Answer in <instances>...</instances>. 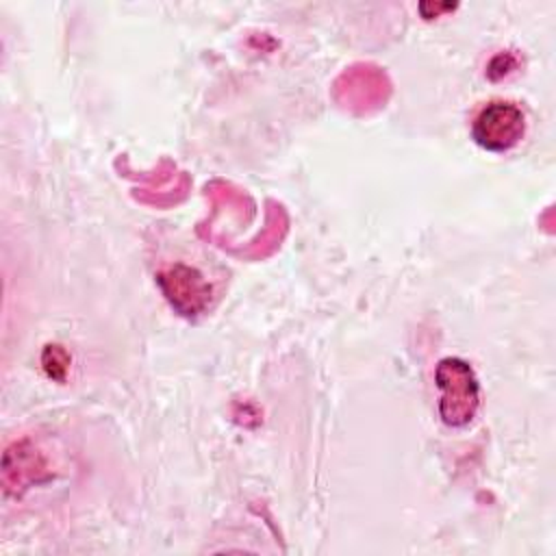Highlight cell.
<instances>
[{
  "label": "cell",
  "instance_id": "cell-5",
  "mask_svg": "<svg viewBox=\"0 0 556 556\" xmlns=\"http://www.w3.org/2000/svg\"><path fill=\"white\" fill-rule=\"evenodd\" d=\"M41 363L50 378L63 380L67 374V367H70V354L61 345L52 343V345H46V350L41 354Z\"/></svg>",
  "mask_w": 556,
  "mask_h": 556
},
{
  "label": "cell",
  "instance_id": "cell-2",
  "mask_svg": "<svg viewBox=\"0 0 556 556\" xmlns=\"http://www.w3.org/2000/svg\"><path fill=\"white\" fill-rule=\"evenodd\" d=\"M526 132V115L515 102L493 100L480 109L471 124L473 141L489 152L515 148Z\"/></svg>",
  "mask_w": 556,
  "mask_h": 556
},
{
  "label": "cell",
  "instance_id": "cell-6",
  "mask_svg": "<svg viewBox=\"0 0 556 556\" xmlns=\"http://www.w3.org/2000/svg\"><path fill=\"white\" fill-rule=\"evenodd\" d=\"M495 65L500 63V70H495V72H491L489 74V78H493V80H497V78H502V76H506L510 70H515V65H517V61L513 59V54L510 52H502V54H497V56H493L491 59Z\"/></svg>",
  "mask_w": 556,
  "mask_h": 556
},
{
  "label": "cell",
  "instance_id": "cell-3",
  "mask_svg": "<svg viewBox=\"0 0 556 556\" xmlns=\"http://www.w3.org/2000/svg\"><path fill=\"white\" fill-rule=\"evenodd\" d=\"M159 285L169 300V304L180 313V315H198L208 306L211 300V285L204 280V276L185 265L176 263L167 267L165 271L159 274Z\"/></svg>",
  "mask_w": 556,
  "mask_h": 556
},
{
  "label": "cell",
  "instance_id": "cell-1",
  "mask_svg": "<svg viewBox=\"0 0 556 556\" xmlns=\"http://www.w3.org/2000/svg\"><path fill=\"white\" fill-rule=\"evenodd\" d=\"M434 380L441 391L439 415L445 426H467L480 406V384L471 365L456 356H445L437 363Z\"/></svg>",
  "mask_w": 556,
  "mask_h": 556
},
{
  "label": "cell",
  "instance_id": "cell-4",
  "mask_svg": "<svg viewBox=\"0 0 556 556\" xmlns=\"http://www.w3.org/2000/svg\"><path fill=\"white\" fill-rule=\"evenodd\" d=\"M4 456L15 460V465L9 460H4V465H2V480H4L7 491H11V489L22 491L26 484L41 480L39 473L46 469V463H43L41 454L28 441H20V443L11 445Z\"/></svg>",
  "mask_w": 556,
  "mask_h": 556
}]
</instances>
